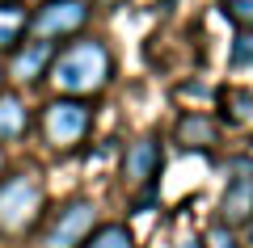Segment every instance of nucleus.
I'll list each match as a JSON object with an SVG mask.
<instances>
[{
	"instance_id": "obj_1",
	"label": "nucleus",
	"mask_w": 253,
	"mask_h": 248,
	"mask_svg": "<svg viewBox=\"0 0 253 248\" xmlns=\"http://www.w3.org/2000/svg\"><path fill=\"white\" fill-rule=\"evenodd\" d=\"M114 76V55H110L106 42L97 38H76L63 51H55L51 68H46V80L55 84L59 97H93L101 93Z\"/></svg>"
},
{
	"instance_id": "obj_2",
	"label": "nucleus",
	"mask_w": 253,
	"mask_h": 248,
	"mask_svg": "<svg viewBox=\"0 0 253 248\" xmlns=\"http://www.w3.org/2000/svg\"><path fill=\"white\" fill-rule=\"evenodd\" d=\"M46 206V189L38 173H13L0 181V236H26Z\"/></svg>"
},
{
	"instance_id": "obj_3",
	"label": "nucleus",
	"mask_w": 253,
	"mask_h": 248,
	"mask_svg": "<svg viewBox=\"0 0 253 248\" xmlns=\"http://www.w3.org/2000/svg\"><path fill=\"white\" fill-rule=\"evenodd\" d=\"M89 126H93V109L84 106L81 97L46 101V109H42V139H46V147H55V151L81 147L84 135H89Z\"/></svg>"
},
{
	"instance_id": "obj_4",
	"label": "nucleus",
	"mask_w": 253,
	"mask_h": 248,
	"mask_svg": "<svg viewBox=\"0 0 253 248\" xmlns=\"http://www.w3.org/2000/svg\"><path fill=\"white\" fill-rule=\"evenodd\" d=\"M93 227H97V206L89 198H72V202H63L51 214L38 248H81L93 236Z\"/></svg>"
},
{
	"instance_id": "obj_5",
	"label": "nucleus",
	"mask_w": 253,
	"mask_h": 248,
	"mask_svg": "<svg viewBox=\"0 0 253 248\" xmlns=\"http://www.w3.org/2000/svg\"><path fill=\"white\" fill-rule=\"evenodd\" d=\"M89 26V4L84 0H42L30 13V34L55 42V38H76Z\"/></svg>"
},
{
	"instance_id": "obj_6",
	"label": "nucleus",
	"mask_w": 253,
	"mask_h": 248,
	"mask_svg": "<svg viewBox=\"0 0 253 248\" xmlns=\"http://www.w3.org/2000/svg\"><path fill=\"white\" fill-rule=\"evenodd\" d=\"M219 223L245 227L253 223V160H232L228 164V185L219 198Z\"/></svg>"
},
{
	"instance_id": "obj_7",
	"label": "nucleus",
	"mask_w": 253,
	"mask_h": 248,
	"mask_svg": "<svg viewBox=\"0 0 253 248\" xmlns=\"http://www.w3.org/2000/svg\"><path fill=\"white\" fill-rule=\"evenodd\" d=\"M161 164H165L161 143H156L152 135H144V139H135L126 147V156H123V181L131 189H152L156 177H161Z\"/></svg>"
},
{
	"instance_id": "obj_8",
	"label": "nucleus",
	"mask_w": 253,
	"mask_h": 248,
	"mask_svg": "<svg viewBox=\"0 0 253 248\" xmlns=\"http://www.w3.org/2000/svg\"><path fill=\"white\" fill-rule=\"evenodd\" d=\"M55 59V42H42V38H34V42L26 46H13V63H9V76L13 80H42L46 68H51Z\"/></svg>"
},
{
	"instance_id": "obj_9",
	"label": "nucleus",
	"mask_w": 253,
	"mask_h": 248,
	"mask_svg": "<svg viewBox=\"0 0 253 248\" xmlns=\"http://www.w3.org/2000/svg\"><path fill=\"white\" fill-rule=\"evenodd\" d=\"M30 131V109L17 93H0V143H17Z\"/></svg>"
},
{
	"instance_id": "obj_10",
	"label": "nucleus",
	"mask_w": 253,
	"mask_h": 248,
	"mask_svg": "<svg viewBox=\"0 0 253 248\" xmlns=\"http://www.w3.org/2000/svg\"><path fill=\"white\" fill-rule=\"evenodd\" d=\"M26 30H30L26 4H17V0H0V51H13Z\"/></svg>"
},
{
	"instance_id": "obj_11",
	"label": "nucleus",
	"mask_w": 253,
	"mask_h": 248,
	"mask_svg": "<svg viewBox=\"0 0 253 248\" xmlns=\"http://www.w3.org/2000/svg\"><path fill=\"white\" fill-rule=\"evenodd\" d=\"M177 139L186 143V147H203V151H207V147L219 143V126L211 122L207 114H186L177 122Z\"/></svg>"
},
{
	"instance_id": "obj_12",
	"label": "nucleus",
	"mask_w": 253,
	"mask_h": 248,
	"mask_svg": "<svg viewBox=\"0 0 253 248\" xmlns=\"http://www.w3.org/2000/svg\"><path fill=\"white\" fill-rule=\"evenodd\" d=\"M81 248H135V236L123 223H106V227H93V236Z\"/></svg>"
},
{
	"instance_id": "obj_13",
	"label": "nucleus",
	"mask_w": 253,
	"mask_h": 248,
	"mask_svg": "<svg viewBox=\"0 0 253 248\" xmlns=\"http://www.w3.org/2000/svg\"><path fill=\"white\" fill-rule=\"evenodd\" d=\"M224 118H228L232 126L249 122V118H253V93H249V89H228V93H224Z\"/></svg>"
},
{
	"instance_id": "obj_14",
	"label": "nucleus",
	"mask_w": 253,
	"mask_h": 248,
	"mask_svg": "<svg viewBox=\"0 0 253 248\" xmlns=\"http://www.w3.org/2000/svg\"><path fill=\"white\" fill-rule=\"evenodd\" d=\"M203 248H245V244L236 240V227H228V223H215V227L203 236Z\"/></svg>"
},
{
	"instance_id": "obj_15",
	"label": "nucleus",
	"mask_w": 253,
	"mask_h": 248,
	"mask_svg": "<svg viewBox=\"0 0 253 248\" xmlns=\"http://www.w3.org/2000/svg\"><path fill=\"white\" fill-rule=\"evenodd\" d=\"M224 17H232L241 30H253V0H224Z\"/></svg>"
},
{
	"instance_id": "obj_16",
	"label": "nucleus",
	"mask_w": 253,
	"mask_h": 248,
	"mask_svg": "<svg viewBox=\"0 0 253 248\" xmlns=\"http://www.w3.org/2000/svg\"><path fill=\"white\" fill-rule=\"evenodd\" d=\"M232 63L236 68H249L253 63V30H241V34L232 38Z\"/></svg>"
},
{
	"instance_id": "obj_17",
	"label": "nucleus",
	"mask_w": 253,
	"mask_h": 248,
	"mask_svg": "<svg viewBox=\"0 0 253 248\" xmlns=\"http://www.w3.org/2000/svg\"><path fill=\"white\" fill-rule=\"evenodd\" d=\"M177 248H203V236H181Z\"/></svg>"
},
{
	"instance_id": "obj_18",
	"label": "nucleus",
	"mask_w": 253,
	"mask_h": 248,
	"mask_svg": "<svg viewBox=\"0 0 253 248\" xmlns=\"http://www.w3.org/2000/svg\"><path fill=\"white\" fill-rule=\"evenodd\" d=\"M97 4H106V9H110V4H126V0H97Z\"/></svg>"
},
{
	"instance_id": "obj_19",
	"label": "nucleus",
	"mask_w": 253,
	"mask_h": 248,
	"mask_svg": "<svg viewBox=\"0 0 253 248\" xmlns=\"http://www.w3.org/2000/svg\"><path fill=\"white\" fill-rule=\"evenodd\" d=\"M0 173H4V151H0Z\"/></svg>"
},
{
	"instance_id": "obj_20",
	"label": "nucleus",
	"mask_w": 253,
	"mask_h": 248,
	"mask_svg": "<svg viewBox=\"0 0 253 248\" xmlns=\"http://www.w3.org/2000/svg\"><path fill=\"white\" fill-rule=\"evenodd\" d=\"M0 84H4V68H0Z\"/></svg>"
},
{
	"instance_id": "obj_21",
	"label": "nucleus",
	"mask_w": 253,
	"mask_h": 248,
	"mask_svg": "<svg viewBox=\"0 0 253 248\" xmlns=\"http://www.w3.org/2000/svg\"><path fill=\"white\" fill-rule=\"evenodd\" d=\"M249 248H253V240H249Z\"/></svg>"
}]
</instances>
